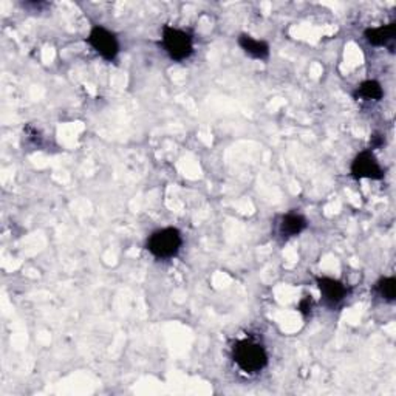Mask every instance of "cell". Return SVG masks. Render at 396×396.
Instances as JSON below:
<instances>
[{"label": "cell", "mask_w": 396, "mask_h": 396, "mask_svg": "<svg viewBox=\"0 0 396 396\" xmlns=\"http://www.w3.org/2000/svg\"><path fill=\"white\" fill-rule=\"evenodd\" d=\"M234 362L239 365V369L249 375L262 372L268 365V353L265 347L254 341H239L232 347Z\"/></svg>", "instance_id": "1"}, {"label": "cell", "mask_w": 396, "mask_h": 396, "mask_svg": "<svg viewBox=\"0 0 396 396\" xmlns=\"http://www.w3.org/2000/svg\"><path fill=\"white\" fill-rule=\"evenodd\" d=\"M183 246L181 232L175 228L158 229L148 239L146 248L157 259H172Z\"/></svg>", "instance_id": "2"}, {"label": "cell", "mask_w": 396, "mask_h": 396, "mask_svg": "<svg viewBox=\"0 0 396 396\" xmlns=\"http://www.w3.org/2000/svg\"><path fill=\"white\" fill-rule=\"evenodd\" d=\"M163 47L171 59L185 61L194 53L192 36L185 30L166 25L163 28Z\"/></svg>", "instance_id": "3"}, {"label": "cell", "mask_w": 396, "mask_h": 396, "mask_svg": "<svg viewBox=\"0 0 396 396\" xmlns=\"http://www.w3.org/2000/svg\"><path fill=\"white\" fill-rule=\"evenodd\" d=\"M87 42H89L92 48L104 57L106 61H113L120 53V42L116 39V36L101 25H94L92 28Z\"/></svg>", "instance_id": "4"}, {"label": "cell", "mask_w": 396, "mask_h": 396, "mask_svg": "<svg viewBox=\"0 0 396 396\" xmlns=\"http://www.w3.org/2000/svg\"><path fill=\"white\" fill-rule=\"evenodd\" d=\"M351 177L355 180H383L384 178V171L381 164L378 163V160L375 157V153L372 152V149L364 150L356 155V158L351 163Z\"/></svg>", "instance_id": "5"}, {"label": "cell", "mask_w": 396, "mask_h": 396, "mask_svg": "<svg viewBox=\"0 0 396 396\" xmlns=\"http://www.w3.org/2000/svg\"><path fill=\"white\" fill-rule=\"evenodd\" d=\"M316 283L322 297H324V302L328 306L339 305L350 292V290L341 281H336L332 277H316Z\"/></svg>", "instance_id": "6"}, {"label": "cell", "mask_w": 396, "mask_h": 396, "mask_svg": "<svg viewBox=\"0 0 396 396\" xmlns=\"http://www.w3.org/2000/svg\"><path fill=\"white\" fill-rule=\"evenodd\" d=\"M395 34H396V22H392V24L381 25L376 28H367L364 31V38L370 45L384 47L388 42H392L395 39Z\"/></svg>", "instance_id": "7"}, {"label": "cell", "mask_w": 396, "mask_h": 396, "mask_svg": "<svg viewBox=\"0 0 396 396\" xmlns=\"http://www.w3.org/2000/svg\"><path fill=\"white\" fill-rule=\"evenodd\" d=\"M239 45L248 56H251L253 59H260V61L268 59L269 45L265 41L254 39L253 36L249 34H241L239 38Z\"/></svg>", "instance_id": "8"}, {"label": "cell", "mask_w": 396, "mask_h": 396, "mask_svg": "<svg viewBox=\"0 0 396 396\" xmlns=\"http://www.w3.org/2000/svg\"><path fill=\"white\" fill-rule=\"evenodd\" d=\"M306 226L308 222L304 215L296 214V212H290V214L282 217L278 231H281L283 237H296L306 229Z\"/></svg>", "instance_id": "9"}, {"label": "cell", "mask_w": 396, "mask_h": 396, "mask_svg": "<svg viewBox=\"0 0 396 396\" xmlns=\"http://www.w3.org/2000/svg\"><path fill=\"white\" fill-rule=\"evenodd\" d=\"M358 97H361L367 101H379L384 97V90L378 80H364V83L358 87Z\"/></svg>", "instance_id": "10"}, {"label": "cell", "mask_w": 396, "mask_h": 396, "mask_svg": "<svg viewBox=\"0 0 396 396\" xmlns=\"http://www.w3.org/2000/svg\"><path fill=\"white\" fill-rule=\"evenodd\" d=\"M375 291L379 297L386 299L387 302H393L396 299V278L395 277H383L379 278L375 285Z\"/></svg>", "instance_id": "11"}, {"label": "cell", "mask_w": 396, "mask_h": 396, "mask_svg": "<svg viewBox=\"0 0 396 396\" xmlns=\"http://www.w3.org/2000/svg\"><path fill=\"white\" fill-rule=\"evenodd\" d=\"M311 310H313V299H311V296H306L305 299L300 300V304H299V311L302 313V316H304V318L310 316Z\"/></svg>", "instance_id": "12"}]
</instances>
